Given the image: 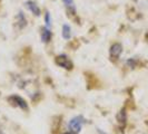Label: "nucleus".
<instances>
[{
    "instance_id": "20e7f679",
    "label": "nucleus",
    "mask_w": 148,
    "mask_h": 134,
    "mask_svg": "<svg viewBox=\"0 0 148 134\" xmlns=\"http://www.w3.org/2000/svg\"><path fill=\"white\" fill-rule=\"evenodd\" d=\"M9 101L11 102V103H14V104L18 105L19 107H21V108H27V104H26V102L23 101V98H21L20 96H17V95H14V96L9 97Z\"/></svg>"
},
{
    "instance_id": "f257e3e1",
    "label": "nucleus",
    "mask_w": 148,
    "mask_h": 134,
    "mask_svg": "<svg viewBox=\"0 0 148 134\" xmlns=\"http://www.w3.org/2000/svg\"><path fill=\"white\" fill-rule=\"evenodd\" d=\"M85 123V119H82V116H76L74 119H71L68 123V127L71 132L74 133H78L80 130H82V125Z\"/></svg>"
},
{
    "instance_id": "7ed1b4c3",
    "label": "nucleus",
    "mask_w": 148,
    "mask_h": 134,
    "mask_svg": "<svg viewBox=\"0 0 148 134\" xmlns=\"http://www.w3.org/2000/svg\"><path fill=\"white\" fill-rule=\"evenodd\" d=\"M121 52H123V47H121V45L118 44V43H116V44H114L112 46H111L110 56L114 58V59H117L119 56H120Z\"/></svg>"
},
{
    "instance_id": "1a4fd4ad",
    "label": "nucleus",
    "mask_w": 148,
    "mask_h": 134,
    "mask_svg": "<svg viewBox=\"0 0 148 134\" xmlns=\"http://www.w3.org/2000/svg\"><path fill=\"white\" fill-rule=\"evenodd\" d=\"M45 21H46L47 27L50 26V15H49V12H46V15H45Z\"/></svg>"
},
{
    "instance_id": "0eeeda50",
    "label": "nucleus",
    "mask_w": 148,
    "mask_h": 134,
    "mask_svg": "<svg viewBox=\"0 0 148 134\" xmlns=\"http://www.w3.org/2000/svg\"><path fill=\"white\" fill-rule=\"evenodd\" d=\"M71 36V29L68 25H64L62 26V37L65 39H69Z\"/></svg>"
},
{
    "instance_id": "39448f33",
    "label": "nucleus",
    "mask_w": 148,
    "mask_h": 134,
    "mask_svg": "<svg viewBox=\"0 0 148 134\" xmlns=\"http://www.w3.org/2000/svg\"><path fill=\"white\" fill-rule=\"evenodd\" d=\"M27 7H28V9H29L30 11L34 14V15L36 16H39L40 15V9H39V7H38L37 5L34 2V1H27Z\"/></svg>"
},
{
    "instance_id": "f03ea898",
    "label": "nucleus",
    "mask_w": 148,
    "mask_h": 134,
    "mask_svg": "<svg viewBox=\"0 0 148 134\" xmlns=\"http://www.w3.org/2000/svg\"><path fill=\"white\" fill-rule=\"evenodd\" d=\"M57 64H58L59 66L66 68V69H71V68H73V64H71L70 60L68 59V57H67L66 55L58 56V57H57Z\"/></svg>"
},
{
    "instance_id": "9d476101",
    "label": "nucleus",
    "mask_w": 148,
    "mask_h": 134,
    "mask_svg": "<svg viewBox=\"0 0 148 134\" xmlns=\"http://www.w3.org/2000/svg\"><path fill=\"white\" fill-rule=\"evenodd\" d=\"M98 133H99V134H106L105 132H103L101 130H98Z\"/></svg>"
},
{
    "instance_id": "423d86ee",
    "label": "nucleus",
    "mask_w": 148,
    "mask_h": 134,
    "mask_svg": "<svg viewBox=\"0 0 148 134\" xmlns=\"http://www.w3.org/2000/svg\"><path fill=\"white\" fill-rule=\"evenodd\" d=\"M41 39L45 43H49L51 39V31L48 28H44L42 29V34H41Z\"/></svg>"
},
{
    "instance_id": "6e6552de",
    "label": "nucleus",
    "mask_w": 148,
    "mask_h": 134,
    "mask_svg": "<svg viewBox=\"0 0 148 134\" xmlns=\"http://www.w3.org/2000/svg\"><path fill=\"white\" fill-rule=\"evenodd\" d=\"M64 2H65L66 7L68 8L70 11H73V12H76V7H75L74 0H64Z\"/></svg>"
},
{
    "instance_id": "9b49d317",
    "label": "nucleus",
    "mask_w": 148,
    "mask_h": 134,
    "mask_svg": "<svg viewBox=\"0 0 148 134\" xmlns=\"http://www.w3.org/2000/svg\"><path fill=\"white\" fill-rule=\"evenodd\" d=\"M65 134H75L74 132H71V131H69V132H67V133H65Z\"/></svg>"
}]
</instances>
